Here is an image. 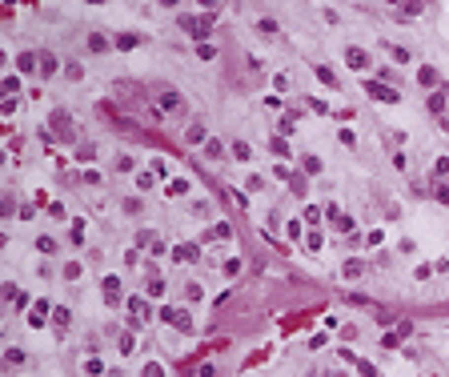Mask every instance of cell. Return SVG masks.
<instances>
[{
	"mask_svg": "<svg viewBox=\"0 0 449 377\" xmlns=\"http://www.w3.org/2000/svg\"><path fill=\"white\" fill-rule=\"evenodd\" d=\"M185 141H189V145H205L208 137H205V129H201V124H189V129H185Z\"/></svg>",
	"mask_w": 449,
	"mask_h": 377,
	"instance_id": "obj_13",
	"label": "cell"
},
{
	"mask_svg": "<svg viewBox=\"0 0 449 377\" xmlns=\"http://www.w3.org/2000/svg\"><path fill=\"white\" fill-rule=\"evenodd\" d=\"M65 73H69V80H80V76H84V69H80V65H69Z\"/></svg>",
	"mask_w": 449,
	"mask_h": 377,
	"instance_id": "obj_39",
	"label": "cell"
},
{
	"mask_svg": "<svg viewBox=\"0 0 449 377\" xmlns=\"http://www.w3.org/2000/svg\"><path fill=\"white\" fill-rule=\"evenodd\" d=\"M52 321H56V329H69V325H72V313H69V309L61 305V309H56V317H52Z\"/></svg>",
	"mask_w": 449,
	"mask_h": 377,
	"instance_id": "obj_18",
	"label": "cell"
},
{
	"mask_svg": "<svg viewBox=\"0 0 449 377\" xmlns=\"http://www.w3.org/2000/svg\"><path fill=\"white\" fill-rule=\"evenodd\" d=\"M144 377H165V365H157V361H148V365H144Z\"/></svg>",
	"mask_w": 449,
	"mask_h": 377,
	"instance_id": "obj_32",
	"label": "cell"
},
{
	"mask_svg": "<svg viewBox=\"0 0 449 377\" xmlns=\"http://www.w3.org/2000/svg\"><path fill=\"white\" fill-rule=\"evenodd\" d=\"M144 297H165V281H148V289H144Z\"/></svg>",
	"mask_w": 449,
	"mask_h": 377,
	"instance_id": "obj_21",
	"label": "cell"
},
{
	"mask_svg": "<svg viewBox=\"0 0 449 377\" xmlns=\"http://www.w3.org/2000/svg\"><path fill=\"white\" fill-rule=\"evenodd\" d=\"M445 97H449V88H437L433 97H429V109L433 113H445Z\"/></svg>",
	"mask_w": 449,
	"mask_h": 377,
	"instance_id": "obj_16",
	"label": "cell"
},
{
	"mask_svg": "<svg viewBox=\"0 0 449 377\" xmlns=\"http://www.w3.org/2000/svg\"><path fill=\"white\" fill-rule=\"evenodd\" d=\"M421 84H437V73L433 69H421Z\"/></svg>",
	"mask_w": 449,
	"mask_h": 377,
	"instance_id": "obj_40",
	"label": "cell"
},
{
	"mask_svg": "<svg viewBox=\"0 0 449 377\" xmlns=\"http://www.w3.org/2000/svg\"><path fill=\"white\" fill-rule=\"evenodd\" d=\"M48 124H52V133L61 137L65 145H76V129H72V116H69L65 109H56V113L48 116Z\"/></svg>",
	"mask_w": 449,
	"mask_h": 377,
	"instance_id": "obj_2",
	"label": "cell"
},
{
	"mask_svg": "<svg viewBox=\"0 0 449 377\" xmlns=\"http://www.w3.org/2000/svg\"><path fill=\"white\" fill-rule=\"evenodd\" d=\"M197 377H217V365H208V361H205V365L197 369Z\"/></svg>",
	"mask_w": 449,
	"mask_h": 377,
	"instance_id": "obj_37",
	"label": "cell"
},
{
	"mask_svg": "<svg viewBox=\"0 0 449 377\" xmlns=\"http://www.w3.org/2000/svg\"><path fill=\"white\" fill-rule=\"evenodd\" d=\"M157 109H165V113H181L185 109V97L176 88H161L157 92Z\"/></svg>",
	"mask_w": 449,
	"mask_h": 377,
	"instance_id": "obj_3",
	"label": "cell"
},
{
	"mask_svg": "<svg viewBox=\"0 0 449 377\" xmlns=\"http://www.w3.org/2000/svg\"><path fill=\"white\" fill-rule=\"evenodd\" d=\"M133 349H137V337H133V333H125V337H121V353H125V357H129V353H133Z\"/></svg>",
	"mask_w": 449,
	"mask_h": 377,
	"instance_id": "obj_27",
	"label": "cell"
},
{
	"mask_svg": "<svg viewBox=\"0 0 449 377\" xmlns=\"http://www.w3.org/2000/svg\"><path fill=\"white\" fill-rule=\"evenodd\" d=\"M205 156H208V161H221V156H225V145H221V141H205Z\"/></svg>",
	"mask_w": 449,
	"mask_h": 377,
	"instance_id": "obj_14",
	"label": "cell"
},
{
	"mask_svg": "<svg viewBox=\"0 0 449 377\" xmlns=\"http://www.w3.org/2000/svg\"><path fill=\"white\" fill-rule=\"evenodd\" d=\"M161 317H165L169 325H176V329H185V333L193 329V317H189V313H185V309H165V313H161Z\"/></svg>",
	"mask_w": 449,
	"mask_h": 377,
	"instance_id": "obj_7",
	"label": "cell"
},
{
	"mask_svg": "<svg viewBox=\"0 0 449 377\" xmlns=\"http://www.w3.org/2000/svg\"><path fill=\"white\" fill-rule=\"evenodd\" d=\"M385 52H389V56H393V60H397V65H409V52H405V48H397V44H385Z\"/></svg>",
	"mask_w": 449,
	"mask_h": 377,
	"instance_id": "obj_19",
	"label": "cell"
},
{
	"mask_svg": "<svg viewBox=\"0 0 449 377\" xmlns=\"http://www.w3.org/2000/svg\"><path fill=\"white\" fill-rule=\"evenodd\" d=\"M173 257H176V261H197V257H201V249H197V245H176V253H173Z\"/></svg>",
	"mask_w": 449,
	"mask_h": 377,
	"instance_id": "obj_11",
	"label": "cell"
},
{
	"mask_svg": "<svg viewBox=\"0 0 449 377\" xmlns=\"http://www.w3.org/2000/svg\"><path fill=\"white\" fill-rule=\"evenodd\" d=\"M201 4H205L208 12H213V8H221V0H201Z\"/></svg>",
	"mask_w": 449,
	"mask_h": 377,
	"instance_id": "obj_41",
	"label": "cell"
},
{
	"mask_svg": "<svg viewBox=\"0 0 449 377\" xmlns=\"http://www.w3.org/2000/svg\"><path fill=\"white\" fill-rule=\"evenodd\" d=\"M133 165H137L133 156H121V161H116V169H121V173H133Z\"/></svg>",
	"mask_w": 449,
	"mask_h": 377,
	"instance_id": "obj_36",
	"label": "cell"
},
{
	"mask_svg": "<svg viewBox=\"0 0 449 377\" xmlns=\"http://www.w3.org/2000/svg\"><path fill=\"white\" fill-rule=\"evenodd\" d=\"M36 249H40V253H56V241H52V237H40Z\"/></svg>",
	"mask_w": 449,
	"mask_h": 377,
	"instance_id": "obj_31",
	"label": "cell"
},
{
	"mask_svg": "<svg viewBox=\"0 0 449 377\" xmlns=\"http://www.w3.org/2000/svg\"><path fill=\"white\" fill-rule=\"evenodd\" d=\"M197 56H201V60H213V56H217V48H213V44H201V48H197Z\"/></svg>",
	"mask_w": 449,
	"mask_h": 377,
	"instance_id": "obj_34",
	"label": "cell"
},
{
	"mask_svg": "<svg viewBox=\"0 0 449 377\" xmlns=\"http://www.w3.org/2000/svg\"><path fill=\"white\" fill-rule=\"evenodd\" d=\"M345 65H349V69H357V73H365V69H369V52L349 44V48H345Z\"/></svg>",
	"mask_w": 449,
	"mask_h": 377,
	"instance_id": "obj_5",
	"label": "cell"
},
{
	"mask_svg": "<svg viewBox=\"0 0 449 377\" xmlns=\"http://www.w3.org/2000/svg\"><path fill=\"white\" fill-rule=\"evenodd\" d=\"M16 88H20V80H16V76H4V92H8V97H12Z\"/></svg>",
	"mask_w": 449,
	"mask_h": 377,
	"instance_id": "obj_38",
	"label": "cell"
},
{
	"mask_svg": "<svg viewBox=\"0 0 449 377\" xmlns=\"http://www.w3.org/2000/svg\"><path fill=\"white\" fill-rule=\"evenodd\" d=\"M56 73V56L52 52H40V76H52Z\"/></svg>",
	"mask_w": 449,
	"mask_h": 377,
	"instance_id": "obj_15",
	"label": "cell"
},
{
	"mask_svg": "<svg viewBox=\"0 0 449 377\" xmlns=\"http://www.w3.org/2000/svg\"><path fill=\"white\" fill-rule=\"evenodd\" d=\"M257 33H261V37H277V33H281V24H277L273 16H261V20H257Z\"/></svg>",
	"mask_w": 449,
	"mask_h": 377,
	"instance_id": "obj_10",
	"label": "cell"
},
{
	"mask_svg": "<svg viewBox=\"0 0 449 377\" xmlns=\"http://www.w3.org/2000/svg\"><path fill=\"white\" fill-rule=\"evenodd\" d=\"M313 73H317V76H321V80H325V84H337V76H333V73H329V69H325V65H313Z\"/></svg>",
	"mask_w": 449,
	"mask_h": 377,
	"instance_id": "obj_29",
	"label": "cell"
},
{
	"mask_svg": "<svg viewBox=\"0 0 449 377\" xmlns=\"http://www.w3.org/2000/svg\"><path fill=\"white\" fill-rule=\"evenodd\" d=\"M365 92H369L373 101H385V105H393V101L401 97V92H393V88H389V84H381V80H365Z\"/></svg>",
	"mask_w": 449,
	"mask_h": 377,
	"instance_id": "obj_4",
	"label": "cell"
},
{
	"mask_svg": "<svg viewBox=\"0 0 449 377\" xmlns=\"http://www.w3.org/2000/svg\"><path fill=\"white\" fill-rule=\"evenodd\" d=\"M233 161H253V149H249L245 141H237V145H233Z\"/></svg>",
	"mask_w": 449,
	"mask_h": 377,
	"instance_id": "obj_17",
	"label": "cell"
},
{
	"mask_svg": "<svg viewBox=\"0 0 449 377\" xmlns=\"http://www.w3.org/2000/svg\"><path fill=\"white\" fill-rule=\"evenodd\" d=\"M176 24H181V33H189V37H197V40H205L208 33H213V16H189V12H181V16H176Z\"/></svg>",
	"mask_w": 449,
	"mask_h": 377,
	"instance_id": "obj_1",
	"label": "cell"
},
{
	"mask_svg": "<svg viewBox=\"0 0 449 377\" xmlns=\"http://www.w3.org/2000/svg\"><path fill=\"white\" fill-rule=\"evenodd\" d=\"M285 181H289V188H293V197H309V185H305V177H301V173H289Z\"/></svg>",
	"mask_w": 449,
	"mask_h": 377,
	"instance_id": "obj_9",
	"label": "cell"
},
{
	"mask_svg": "<svg viewBox=\"0 0 449 377\" xmlns=\"http://www.w3.org/2000/svg\"><path fill=\"white\" fill-rule=\"evenodd\" d=\"M185 193H189L185 181H173V185H169V197H185Z\"/></svg>",
	"mask_w": 449,
	"mask_h": 377,
	"instance_id": "obj_30",
	"label": "cell"
},
{
	"mask_svg": "<svg viewBox=\"0 0 449 377\" xmlns=\"http://www.w3.org/2000/svg\"><path fill=\"white\" fill-rule=\"evenodd\" d=\"M161 4H165V8H176V4H181V0H161Z\"/></svg>",
	"mask_w": 449,
	"mask_h": 377,
	"instance_id": "obj_42",
	"label": "cell"
},
{
	"mask_svg": "<svg viewBox=\"0 0 449 377\" xmlns=\"http://www.w3.org/2000/svg\"><path fill=\"white\" fill-rule=\"evenodd\" d=\"M361 273H365V261H345V265H341V277H349V281L361 277Z\"/></svg>",
	"mask_w": 449,
	"mask_h": 377,
	"instance_id": "obj_12",
	"label": "cell"
},
{
	"mask_svg": "<svg viewBox=\"0 0 449 377\" xmlns=\"http://www.w3.org/2000/svg\"><path fill=\"white\" fill-rule=\"evenodd\" d=\"M321 245H325V237H321V233H309V237H305V249H309V253H317Z\"/></svg>",
	"mask_w": 449,
	"mask_h": 377,
	"instance_id": "obj_24",
	"label": "cell"
},
{
	"mask_svg": "<svg viewBox=\"0 0 449 377\" xmlns=\"http://www.w3.org/2000/svg\"><path fill=\"white\" fill-rule=\"evenodd\" d=\"M305 221H309V225H321V209L309 205V209H305Z\"/></svg>",
	"mask_w": 449,
	"mask_h": 377,
	"instance_id": "obj_35",
	"label": "cell"
},
{
	"mask_svg": "<svg viewBox=\"0 0 449 377\" xmlns=\"http://www.w3.org/2000/svg\"><path fill=\"white\" fill-rule=\"evenodd\" d=\"M104 301L108 305H121V281H116V277H104Z\"/></svg>",
	"mask_w": 449,
	"mask_h": 377,
	"instance_id": "obj_8",
	"label": "cell"
},
{
	"mask_svg": "<svg viewBox=\"0 0 449 377\" xmlns=\"http://www.w3.org/2000/svg\"><path fill=\"white\" fill-rule=\"evenodd\" d=\"M425 4H421V0H409V4H401V16H417V12H421Z\"/></svg>",
	"mask_w": 449,
	"mask_h": 377,
	"instance_id": "obj_26",
	"label": "cell"
},
{
	"mask_svg": "<svg viewBox=\"0 0 449 377\" xmlns=\"http://www.w3.org/2000/svg\"><path fill=\"white\" fill-rule=\"evenodd\" d=\"M433 197H437V201H445V205H449V185H445V181H437V185H433Z\"/></svg>",
	"mask_w": 449,
	"mask_h": 377,
	"instance_id": "obj_28",
	"label": "cell"
},
{
	"mask_svg": "<svg viewBox=\"0 0 449 377\" xmlns=\"http://www.w3.org/2000/svg\"><path fill=\"white\" fill-rule=\"evenodd\" d=\"M112 44H116V48H137V37H133V33H121Z\"/></svg>",
	"mask_w": 449,
	"mask_h": 377,
	"instance_id": "obj_22",
	"label": "cell"
},
{
	"mask_svg": "<svg viewBox=\"0 0 449 377\" xmlns=\"http://www.w3.org/2000/svg\"><path fill=\"white\" fill-rule=\"evenodd\" d=\"M385 4H405V0H385Z\"/></svg>",
	"mask_w": 449,
	"mask_h": 377,
	"instance_id": "obj_43",
	"label": "cell"
},
{
	"mask_svg": "<svg viewBox=\"0 0 449 377\" xmlns=\"http://www.w3.org/2000/svg\"><path fill=\"white\" fill-rule=\"evenodd\" d=\"M88 48H93V52H104V48H108V40H104L101 33H93V37H88Z\"/></svg>",
	"mask_w": 449,
	"mask_h": 377,
	"instance_id": "obj_23",
	"label": "cell"
},
{
	"mask_svg": "<svg viewBox=\"0 0 449 377\" xmlns=\"http://www.w3.org/2000/svg\"><path fill=\"white\" fill-rule=\"evenodd\" d=\"M101 373H104L101 357H93V361H84V377H101Z\"/></svg>",
	"mask_w": 449,
	"mask_h": 377,
	"instance_id": "obj_20",
	"label": "cell"
},
{
	"mask_svg": "<svg viewBox=\"0 0 449 377\" xmlns=\"http://www.w3.org/2000/svg\"><path fill=\"white\" fill-rule=\"evenodd\" d=\"M4 361H8V365H24V353H20V349H8Z\"/></svg>",
	"mask_w": 449,
	"mask_h": 377,
	"instance_id": "obj_33",
	"label": "cell"
},
{
	"mask_svg": "<svg viewBox=\"0 0 449 377\" xmlns=\"http://www.w3.org/2000/svg\"><path fill=\"white\" fill-rule=\"evenodd\" d=\"M76 161H97V149L93 145H80L76 149Z\"/></svg>",
	"mask_w": 449,
	"mask_h": 377,
	"instance_id": "obj_25",
	"label": "cell"
},
{
	"mask_svg": "<svg viewBox=\"0 0 449 377\" xmlns=\"http://www.w3.org/2000/svg\"><path fill=\"white\" fill-rule=\"evenodd\" d=\"M16 73H24V76L40 73V52H20L16 56Z\"/></svg>",
	"mask_w": 449,
	"mask_h": 377,
	"instance_id": "obj_6",
	"label": "cell"
}]
</instances>
